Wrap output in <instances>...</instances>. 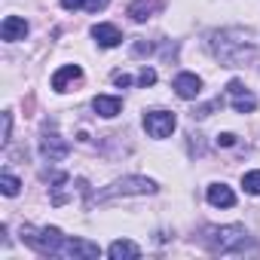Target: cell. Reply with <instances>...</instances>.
<instances>
[{
  "instance_id": "cell-1",
  "label": "cell",
  "mask_w": 260,
  "mask_h": 260,
  "mask_svg": "<svg viewBox=\"0 0 260 260\" xmlns=\"http://www.w3.org/2000/svg\"><path fill=\"white\" fill-rule=\"evenodd\" d=\"M202 245L211 254H245L251 245V236L242 226H208L202 236Z\"/></svg>"
},
{
  "instance_id": "cell-2",
  "label": "cell",
  "mask_w": 260,
  "mask_h": 260,
  "mask_svg": "<svg viewBox=\"0 0 260 260\" xmlns=\"http://www.w3.org/2000/svg\"><path fill=\"white\" fill-rule=\"evenodd\" d=\"M22 239H25L37 254H61V245H64V236H61V230H55V226H43V230L25 226V230H22Z\"/></svg>"
},
{
  "instance_id": "cell-3",
  "label": "cell",
  "mask_w": 260,
  "mask_h": 260,
  "mask_svg": "<svg viewBox=\"0 0 260 260\" xmlns=\"http://www.w3.org/2000/svg\"><path fill=\"white\" fill-rule=\"evenodd\" d=\"M147 193H156V184L150 178H125V181H116L113 187H107L104 193H98V199L107 202L113 196H147Z\"/></svg>"
},
{
  "instance_id": "cell-4",
  "label": "cell",
  "mask_w": 260,
  "mask_h": 260,
  "mask_svg": "<svg viewBox=\"0 0 260 260\" xmlns=\"http://www.w3.org/2000/svg\"><path fill=\"white\" fill-rule=\"evenodd\" d=\"M175 125H178V119L169 110H150V113H144V128H147L150 138H169L175 132Z\"/></svg>"
},
{
  "instance_id": "cell-5",
  "label": "cell",
  "mask_w": 260,
  "mask_h": 260,
  "mask_svg": "<svg viewBox=\"0 0 260 260\" xmlns=\"http://www.w3.org/2000/svg\"><path fill=\"white\" fill-rule=\"evenodd\" d=\"M40 153H43L49 162H61V159L71 153V144H68L58 132H43V138H40Z\"/></svg>"
},
{
  "instance_id": "cell-6",
  "label": "cell",
  "mask_w": 260,
  "mask_h": 260,
  "mask_svg": "<svg viewBox=\"0 0 260 260\" xmlns=\"http://www.w3.org/2000/svg\"><path fill=\"white\" fill-rule=\"evenodd\" d=\"M98 254H101V248L95 242H89V239H64L58 257H83V260H92Z\"/></svg>"
},
{
  "instance_id": "cell-7",
  "label": "cell",
  "mask_w": 260,
  "mask_h": 260,
  "mask_svg": "<svg viewBox=\"0 0 260 260\" xmlns=\"http://www.w3.org/2000/svg\"><path fill=\"white\" fill-rule=\"evenodd\" d=\"M226 92H230V101H233V110H239V113H251L254 107H257V98L239 83V80H230V86H226Z\"/></svg>"
},
{
  "instance_id": "cell-8",
  "label": "cell",
  "mask_w": 260,
  "mask_h": 260,
  "mask_svg": "<svg viewBox=\"0 0 260 260\" xmlns=\"http://www.w3.org/2000/svg\"><path fill=\"white\" fill-rule=\"evenodd\" d=\"M175 92H178V98L193 101V98H199V92H202V80H199L196 74H178V77H175Z\"/></svg>"
},
{
  "instance_id": "cell-9",
  "label": "cell",
  "mask_w": 260,
  "mask_h": 260,
  "mask_svg": "<svg viewBox=\"0 0 260 260\" xmlns=\"http://www.w3.org/2000/svg\"><path fill=\"white\" fill-rule=\"evenodd\" d=\"M0 34H4V40H10V43L25 40V37H28V22L19 19V16H7L4 25H0Z\"/></svg>"
},
{
  "instance_id": "cell-10",
  "label": "cell",
  "mask_w": 260,
  "mask_h": 260,
  "mask_svg": "<svg viewBox=\"0 0 260 260\" xmlns=\"http://www.w3.org/2000/svg\"><path fill=\"white\" fill-rule=\"evenodd\" d=\"M92 37H95L98 46H104V49H113V46L122 43V34H119L116 25H95V28H92Z\"/></svg>"
},
{
  "instance_id": "cell-11",
  "label": "cell",
  "mask_w": 260,
  "mask_h": 260,
  "mask_svg": "<svg viewBox=\"0 0 260 260\" xmlns=\"http://www.w3.org/2000/svg\"><path fill=\"white\" fill-rule=\"evenodd\" d=\"M80 77H83L80 64H64L61 71H55V77H52V89H55V92H68V86L77 83Z\"/></svg>"
},
{
  "instance_id": "cell-12",
  "label": "cell",
  "mask_w": 260,
  "mask_h": 260,
  "mask_svg": "<svg viewBox=\"0 0 260 260\" xmlns=\"http://www.w3.org/2000/svg\"><path fill=\"white\" fill-rule=\"evenodd\" d=\"M208 202L214 208H233L236 205V193L226 187V184H211L208 187Z\"/></svg>"
},
{
  "instance_id": "cell-13",
  "label": "cell",
  "mask_w": 260,
  "mask_h": 260,
  "mask_svg": "<svg viewBox=\"0 0 260 260\" xmlns=\"http://www.w3.org/2000/svg\"><path fill=\"white\" fill-rule=\"evenodd\" d=\"M107 254H110L113 260H132V257H141V248H138L135 242H128V239H116V242L107 248Z\"/></svg>"
},
{
  "instance_id": "cell-14",
  "label": "cell",
  "mask_w": 260,
  "mask_h": 260,
  "mask_svg": "<svg viewBox=\"0 0 260 260\" xmlns=\"http://www.w3.org/2000/svg\"><path fill=\"white\" fill-rule=\"evenodd\" d=\"M92 107H95V113H101V116H116L119 110H122V98H116V95H98L95 101H92Z\"/></svg>"
},
{
  "instance_id": "cell-15",
  "label": "cell",
  "mask_w": 260,
  "mask_h": 260,
  "mask_svg": "<svg viewBox=\"0 0 260 260\" xmlns=\"http://www.w3.org/2000/svg\"><path fill=\"white\" fill-rule=\"evenodd\" d=\"M159 7V0H135L132 7H128V16H132L135 22H147Z\"/></svg>"
},
{
  "instance_id": "cell-16",
  "label": "cell",
  "mask_w": 260,
  "mask_h": 260,
  "mask_svg": "<svg viewBox=\"0 0 260 260\" xmlns=\"http://www.w3.org/2000/svg\"><path fill=\"white\" fill-rule=\"evenodd\" d=\"M242 187H245V193L260 196V169H257V172H245V175H242Z\"/></svg>"
},
{
  "instance_id": "cell-17",
  "label": "cell",
  "mask_w": 260,
  "mask_h": 260,
  "mask_svg": "<svg viewBox=\"0 0 260 260\" xmlns=\"http://www.w3.org/2000/svg\"><path fill=\"white\" fill-rule=\"evenodd\" d=\"M19 178H13V175H4V178H0V190H4V196H16L19 193Z\"/></svg>"
},
{
  "instance_id": "cell-18",
  "label": "cell",
  "mask_w": 260,
  "mask_h": 260,
  "mask_svg": "<svg viewBox=\"0 0 260 260\" xmlns=\"http://www.w3.org/2000/svg\"><path fill=\"white\" fill-rule=\"evenodd\" d=\"M153 83H156V71H153V68H144V71L138 74V86L147 89V86H153Z\"/></svg>"
},
{
  "instance_id": "cell-19",
  "label": "cell",
  "mask_w": 260,
  "mask_h": 260,
  "mask_svg": "<svg viewBox=\"0 0 260 260\" xmlns=\"http://www.w3.org/2000/svg\"><path fill=\"white\" fill-rule=\"evenodd\" d=\"M107 4H110V0H86V4H83V7H86L89 13H98V10H104Z\"/></svg>"
},
{
  "instance_id": "cell-20",
  "label": "cell",
  "mask_w": 260,
  "mask_h": 260,
  "mask_svg": "<svg viewBox=\"0 0 260 260\" xmlns=\"http://www.w3.org/2000/svg\"><path fill=\"white\" fill-rule=\"evenodd\" d=\"M233 144H236V135H233V132L217 135V147H233Z\"/></svg>"
},
{
  "instance_id": "cell-21",
  "label": "cell",
  "mask_w": 260,
  "mask_h": 260,
  "mask_svg": "<svg viewBox=\"0 0 260 260\" xmlns=\"http://www.w3.org/2000/svg\"><path fill=\"white\" fill-rule=\"evenodd\" d=\"M113 83H116L119 89H125V86H132V77H128V74H122V71H119V74H113Z\"/></svg>"
},
{
  "instance_id": "cell-22",
  "label": "cell",
  "mask_w": 260,
  "mask_h": 260,
  "mask_svg": "<svg viewBox=\"0 0 260 260\" xmlns=\"http://www.w3.org/2000/svg\"><path fill=\"white\" fill-rule=\"evenodd\" d=\"M83 4H86V0H61V7H64V10H80Z\"/></svg>"
},
{
  "instance_id": "cell-23",
  "label": "cell",
  "mask_w": 260,
  "mask_h": 260,
  "mask_svg": "<svg viewBox=\"0 0 260 260\" xmlns=\"http://www.w3.org/2000/svg\"><path fill=\"white\" fill-rule=\"evenodd\" d=\"M10 125H13V119H10V113H4V141H10Z\"/></svg>"
},
{
  "instance_id": "cell-24",
  "label": "cell",
  "mask_w": 260,
  "mask_h": 260,
  "mask_svg": "<svg viewBox=\"0 0 260 260\" xmlns=\"http://www.w3.org/2000/svg\"><path fill=\"white\" fill-rule=\"evenodd\" d=\"M150 49H153L150 43H135V55H147Z\"/></svg>"
}]
</instances>
